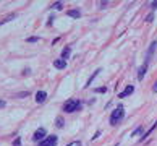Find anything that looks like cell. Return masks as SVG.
<instances>
[{"label":"cell","mask_w":157,"mask_h":146,"mask_svg":"<svg viewBox=\"0 0 157 146\" xmlns=\"http://www.w3.org/2000/svg\"><path fill=\"white\" fill-rule=\"evenodd\" d=\"M133 91H134V86H133V84H128V86L125 88V91L118 93V97H126V96H130V94H133Z\"/></svg>","instance_id":"obj_5"},{"label":"cell","mask_w":157,"mask_h":146,"mask_svg":"<svg viewBox=\"0 0 157 146\" xmlns=\"http://www.w3.org/2000/svg\"><path fill=\"white\" fill-rule=\"evenodd\" d=\"M70 52H71V49H70V47H65V49L62 50V59L66 60L68 57H70Z\"/></svg>","instance_id":"obj_9"},{"label":"cell","mask_w":157,"mask_h":146,"mask_svg":"<svg viewBox=\"0 0 157 146\" xmlns=\"http://www.w3.org/2000/svg\"><path fill=\"white\" fill-rule=\"evenodd\" d=\"M66 146H81V143L80 141H71L70 145H66Z\"/></svg>","instance_id":"obj_17"},{"label":"cell","mask_w":157,"mask_h":146,"mask_svg":"<svg viewBox=\"0 0 157 146\" xmlns=\"http://www.w3.org/2000/svg\"><path fill=\"white\" fill-rule=\"evenodd\" d=\"M23 96H29V93H20V94H15V97H23Z\"/></svg>","instance_id":"obj_18"},{"label":"cell","mask_w":157,"mask_h":146,"mask_svg":"<svg viewBox=\"0 0 157 146\" xmlns=\"http://www.w3.org/2000/svg\"><path fill=\"white\" fill-rule=\"evenodd\" d=\"M123 117H125V109H123V106H118L115 111L112 112V115H110V123H112V125H118L120 122L123 120Z\"/></svg>","instance_id":"obj_1"},{"label":"cell","mask_w":157,"mask_h":146,"mask_svg":"<svg viewBox=\"0 0 157 146\" xmlns=\"http://www.w3.org/2000/svg\"><path fill=\"white\" fill-rule=\"evenodd\" d=\"M105 88H99V89H96V93H104Z\"/></svg>","instance_id":"obj_19"},{"label":"cell","mask_w":157,"mask_h":146,"mask_svg":"<svg viewBox=\"0 0 157 146\" xmlns=\"http://www.w3.org/2000/svg\"><path fill=\"white\" fill-rule=\"evenodd\" d=\"M146 72H147V63H144V65L139 68V73H138V80H143L144 75H146Z\"/></svg>","instance_id":"obj_8"},{"label":"cell","mask_w":157,"mask_h":146,"mask_svg":"<svg viewBox=\"0 0 157 146\" xmlns=\"http://www.w3.org/2000/svg\"><path fill=\"white\" fill-rule=\"evenodd\" d=\"M57 127H58V128H62V127H63V118L62 117L57 118Z\"/></svg>","instance_id":"obj_12"},{"label":"cell","mask_w":157,"mask_h":146,"mask_svg":"<svg viewBox=\"0 0 157 146\" xmlns=\"http://www.w3.org/2000/svg\"><path fill=\"white\" fill-rule=\"evenodd\" d=\"M81 109V102L78 101V99H70V101H66L65 106H63V111L68 112V114H71V112H76Z\"/></svg>","instance_id":"obj_2"},{"label":"cell","mask_w":157,"mask_h":146,"mask_svg":"<svg viewBox=\"0 0 157 146\" xmlns=\"http://www.w3.org/2000/svg\"><path fill=\"white\" fill-rule=\"evenodd\" d=\"M152 91H156V93H157V83H156V84H154V86H152Z\"/></svg>","instance_id":"obj_24"},{"label":"cell","mask_w":157,"mask_h":146,"mask_svg":"<svg viewBox=\"0 0 157 146\" xmlns=\"http://www.w3.org/2000/svg\"><path fill=\"white\" fill-rule=\"evenodd\" d=\"M46 99H47V93H46V91H39V93L36 94V102H39V104L44 102Z\"/></svg>","instance_id":"obj_6"},{"label":"cell","mask_w":157,"mask_h":146,"mask_svg":"<svg viewBox=\"0 0 157 146\" xmlns=\"http://www.w3.org/2000/svg\"><path fill=\"white\" fill-rule=\"evenodd\" d=\"M13 146H21V138H20V136H18V138H15Z\"/></svg>","instance_id":"obj_14"},{"label":"cell","mask_w":157,"mask_h":146,"mask_svg":"<svg viewBox=\"0 0 157 146\" xmlns=\"http://www.w3.org/2000/svg\"><path fill=\"white\" fill-rule=\"evenodd\" d=\"M15 16H16V13H13V15H10V16H8V18H5V20H2V21H0V26H2V24H4V23H7V21H10L11 18H15Z\"/></svg>","instance_id":"obj_11"},{"label":"cell","mask_w":157,"mask_h":146,"mask_svg":"<svg viewBox=\"0 0 157 146\" xmlns=\"http://www.w3.org/2000/svg\"><path fill=\"white\" fill-rule=\"evenodd\" d=\"M32 140H34V141H39V143H41L42 140H46V130H44V128H37V130H36V133H34V136H32Z\"/></svg>","instance_id":"obj_4"},{"label":"cell","mask_w":157,"mask_h":146,"mask_svg":"<svg viewBox=\"0 0 157 146\" xmlns=\"http://www.w3.org/2000/svg\"><path fill=\"white\" fill-rule=\"evenodd\" d=\"M54 67H55V68H58V70L65 68V67H66V60H63V59L55 60V62H54Z\"/></svg>","instance_id":"obj_7"},{"label":"cell","mask_w":157,"mask_h":146,"mask_svg":"<svg viewBox=\"0 0 157 146\" xmlns=\"http://www.w3.org/2000/svg\"><path fill=\"white\" fill-rule=\"evenodd\" d=\"M151 5H152V8H157V2H152Z\"/></svg>","instance_id":"obj_23"},{"label":"cell","mask_w":157,"mask_h":146,"mask_svg":"<svg viewBox=\"0 0 157 146\" xmlns=\"http://www.w3.org/2000/svg\"><path fill=\"white\" fill-rule=\"evenodd\" d=\"M66 15H68V16H71V18H80L81 16V13L78 10H70V11H66Z\"/></svg>","instance_id":"obj_10"},{"label":"cell","mask_w":157,"mask_h":146,"mask_svg":"<svg viewBox=\"0 0 157 146\" xmlns=\"http://www.w3.org/2000/svg\"><path fill=\"white\" fill-rule=\"evenodd\" d=\"M152 20H154V13H149V15H147V18H146V21H147V23H151Z\"/></svg>","instance_id":"obj_15"},{"label":"cell","mask_w":157,"mask_h":146,"mask_svg":"<svg viewBox=\"0 0 157 146\" xmlns=\"http://www.w3.org/2000/svg\"><path fill=\"white\" fill-rule=\"evenodd\" d=\"M57 143H58V138L55 135H52V136H46V140H42L39 143V146H57Z\"/></svg>","instance_id":"obj_3"},{"label":"cell","mask_w":157,"mask_h":146,"mask_svg":"<svg viewBox=\"0 0 157 146\" xmlns=\"http://www.w3.org/2000/svg\"><path fill=\"white\" fill-rule=\"evenodd\" d=\"M54 8H57V10H62V2H55V4H54Z\"/></svg>","instance_id":"obj_13"},{"label":"cell","mask_w":157,"mask_h":146,"mask_svg":"<svg viewBox=\"0 0 157 146\" xmlns=\"http://www.w3.org/2000/svg\"><path fill=\"white\" fill-rule=\"evenodd\" d=\"M2 107H5V101H2V99H0V109Z\"/></svg>","instance_id":"obj_22"},{"label":"cell","mask_w":157,"mask_h":146,"mask_svg":"<svg viewBox=\"0 0 157 146\" xmlns=\"http://www.w3.org/2000/svg\"><path fill=\"white\" fill-rule=\"evenodd\" d=\"M28 41H29V42H36V41H37V38H29Z\"/></svg>","instance_id":"obj_21"},{"label":"cell","mask_w":157,"mask_h":146,"mask_svg":"<svg viewBox=\"0 0 157 146\" xmlns=\"http://www.w3.org/2000/svg\"><path fill=\"white\" fill-rule=\"evenodd\" d=\"M141 130H143V127H138V128H136V130H134V132H133V133H131V136H134V135H138V133H139V132H141Z\"/></svg>","instance_id":"obj_16"},{"label":"cell","mask_w":157,"mask_h":146,"mask_svg":"<svg viewBox=\"0 0 157 146\" xmlns=\"http://www.w3.org/2000/svg\"><path fill=\"white\" fill-rule=\"evenodd\" d=\"M107 7V2H101V8H105Z\"/></svg>","instance_id":"obj_20"}]
</instances>
